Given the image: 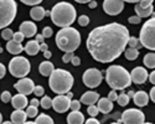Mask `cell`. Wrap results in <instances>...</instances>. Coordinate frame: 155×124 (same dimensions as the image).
<instances>
[{"instance_id": "6da1fadb", "label": "cell", "mask_w": 155, "mask_h": 124, "mask_svg": "<svg viewBox=\"0 0 155 124\" xmlns=\"http://www.w3.org/2000/svg\"><path fill=\"white\" fill-rule=\"evenodd\" d=\"M129 36V30L124 25L110 22L89 32L86 46L96 61L108 64L123 54Z\"/></svg>"}, {"instance_id": "7a4b0ae2", "label": "cell", "mask_w": 155, "mask_h": 124, "mask_svg": "<svg viewBox=\"0 0 155 124\" xmlns=\"http://www.w3.org/2000/svg\"><path fill=\"white\" fill-rule=\"evenodd\" d=\"M50 16L56 26L67 28L74 22L77 18V11L72 4L67 2H61L52 8V10L50 11Z\"/></svg>"}, {"instance_id": "3957f363", "label": "cell", "mask_w": 155, "mask_h": 124, "mask_svg": "<svg viewBox=\"0 0 155 124\" xmlns=\"http://www.w3.org/2000/svg\"><path fill=\"white\" fill-rule=\"evenodd\" d=\"M48 84L52 92L57 94H66L73 87V76L66 70L54 68V71L50 73Z\"/></svg>"}, {"instance_id": "277c9868", "label": "cell", "mask_w": 155, "mask_h": 124, "mask_svg": "<svg viewBox=\"0 0 155 124\" xmlns=\"http://www.w3.org/2000/svg\"><path fill=\"white\" fill-rule=\"evenodd\" d=\"M56 45L61 51L74 52L81 45V34L73 28H62L56 34Z\"/></svg>"}, {"instance_id": "5b68a950", "label": "cell", "mask_w": 155, "mask_h": 124, "mask_svg": "<svg viewBox=\"0 0 155 124\" xmlns=\"http://www.w3.org/2000/svg\"><path fill=\"white\" fill-rule=\"evenodd\" d=\"M106 81L112 90H125L132 84L130 73L119 65H112L106 71Z\"/></svg>"}, {"instance_id": "8992f818", "label": "cell", "mask_w": 155, "mask_h": 124, "mask_svg": "<svg viewBox=\"0 0 155 124\" xmlns=\"http://www.w3.org/2000/svg\"><path fill=\"white\" fill-rule=\"evenodd\" d=\"M18 12L15 0H0V29L8 28L14 21Z\"/></svg>"}, {"instance_id": "52a82bcc", "label": "cell", "mask_w": 155, "mask_h": 124, "mask_svg": "<svg viewBox=\"0 0 155 124\" xmlns=\"http://www.w3.org/2000/svg\"><path fill=\"white\" fill-rule=\"evenodd\" d=\"M139 41L141 44V46L151 50H155V18L153 14V18H150L140 30V35H139Z\"/></svg>"}, {"instance_id": "ba28073f", "label": "cell", "mask_w": 155, "mask_h": 124, "mask_svg": "<svg viewBox=\"0 0 155 124\" xmlns=\"http://www.w3.org/2000/svg\"><path fill=\"white\" fill-rule=\"evenodd\" d=\"M30 70H31V66H30V62L26 57L18 56V57H14L9 62V71L12 76L16 78L26 77Z\"/></svg>"}, {"instance_id": "9c48e42d", "label": "cell", "mask_w": 155, "mask_h": 124, "mask_svg": "<svg viewBox=\"0 0 155 124\" xmlns=\"http://www.w3.org/2000/svg\"><path fill=\"white\" fill-rule=\"evenodd\" d=\"M119 122L125 124H141L145 122V116L140 109L129 108L123 112V114H120Z\"/></svg>"}, {"instance_id": "30bf717a", "label": "cell", "mask_w": 155, "mask_h": 124, "mask_svg": "<svg viewBox=\"0 0 155 124\" xmlns=\"http://www.w3.org/2000/svg\"><path fill=\"white\" fill-rule=\"evenodd\" d=\"M103 76H102V72L97 68H88L82 76V81L84 83L86 87L88 88H96L102 83Z\"/></svg>"}, {"instance_id": "8fae6325", "label": "cell", "mask_w": 155, "mask_h": 124, "mask_svg": "<svg viewBox=\"0 0 155 124\" xmlns=\"http://www.w3.org/2000/svg\"><path fill=\"white\" fill-rule=\"evenodd\" d=\"M124 9V2L123 0H104L103 2V10L108 15H119Z\"/></svg>"}, {"instance_id": "7c38bea8", "label": "cell", "mask_w": 155, "mask_h": 124, "mask_svg": "<svg viewBox=\"0 0 155 124\" xmlns=\"http://www.w3.org/2000/svg\"><path fill=\"white\" fill-rule=\"evenodd\" d=\"M70 102L71 99L67 98V96L58 94L52 99V106L51 107H54V109L57 113H64V112H67L70 109Z\"/></svg>"}, {"instance_id": "4fadbf2b", "label": "cell", "mask_w": 155, "mask_h": 124, "mask_svg": "<svg viewBox=\"0 0 155 124\" xmlns=\"http://www.w3.org/2000/svg\"><path fill=\"white\" fill-rule=\"evenodd\" d=\"M14 87H15V90H16L19 93H22V94H25V96H29V94L32 93L35 84H34V81H32V80L26 78V77H22V78H20V80L14 84Z\"/></svg>"}, {"instance_id": "5bb4252c", "label": "cell", "mask_w": 155, "mask_h": 124, "mask_svg": "<svg viewBox=\"0 0 155 124\" xmlns=\"http://www.w3.org/2000/svg\"><path fill=\"white\" fill-rule=\"evenodd\" d=\"M130 78H132V82H134L137 84H143L148 80V72L144 67L138 66V67L133 68V71L130 73Z\"/></svg>"}, {"instance_id": "9a60e30c", "label": "cell", "mask_w": 155, "mask_h": 124, "mask_svg": "<svg viewBox=\"0 0 155 124\" xmlns=\"http://www.w3.org/2000/svg\"><path fill=\"white\" fill-rule=\"evenodd\" d=\"M20 32L25 36V37H32L34 35H36L37 32V26L32 22V21H24L20 28H19Z\"/></svg>"}, {"instance_id": "2e32d148", "label": "cell", "mask_w": 155, "mask_h": 124, "mask_svg": "<svg viewBox=\"0 0 155 124\" xmlns=\"http://www.w3.org/2000/svg\"><path fill=\"white\" fill-rule=\"evenodd\" d=\"M10 102H11L12 107H14L15 109H24V108H26V107H28V103H29L26 96L22 94V93L15 94L14 97L11 96Z\"/></svg>"}, {"instance_id": "e0dca14e", "label": "cell", "mask_w": 155, "mask_h": 124, "mask_svg": "<svg viewBox=\"0 0 155 124\" xmlns=\"http://www.w3.org/2000/svg\"><path fill=\"white\" fill-rule=\"evenodd\" d=\"M97 102H98L97 108H98V110L101 112V113L108 114V113H110V112H112V109H113V102L109 101L108 98H99Z\"/></svg>"}, {"instance_id": "ac0fdd59", "label": "cell", "mask_w": 155, "mask_h": 124, "mask_svg": "<svg viewBox=\"0 0 155 124\" xmlns=\"http://www.w3.org/2000/svg\"><path fill=\"white\" fill-rule=\"evenodd\" d=\"M98 99H99V94H98L97 92L88 91V92H86V93L82 94V97H81V99H80V102L83 103V104L89 106V104H94V103H97Z\"/></svg>"}, {"instance_id": "d6986e66", "label": "cell", "mask_w": 155, "mask_h": 124, "mask_svg": "<svg viewBox=\"0 0 155 124\" xmlns=\"http://www.w3.org/2000/svg\"><path fill=\"white\" fill-rule=\"evenodd\" d=\"M132 98L134 99V103H135V106H138V107H145V106L149 103V96H148L144 91L135 92Z\"/></svg>"}, {"instance_id": "ffe728a7", "label": "cell", "mask_w": 155, "mask_h": 124, "mask_svg": "<svg viewBox=\"0 0 155 124\" xmlns=\"http://www.w3.org/2000/svg\"><path fill=\"white\" fill-rule=\"evenodd\" d=\"M26 119H28L26 113H25L22 109H16V110H14L11 113L10 122L15 123V124H22V123H26Z\"/></svg>"}, {"instance_id": "44dd1931", "label": "cell", "mask_w": 155, "mask_h": 124, "mask_svg": "<svg viewBox=\"0 0 155 124\" xmlns=\"http://www.w3.org/2000/svg\"><path fill=\"white\" fill-rule=\"evenodd\" d=\"M134 10H135V14H137L139 18H148V16H150V15L154 14L153 4L149 5V6H144V8L140 6L139 4H137L135 8H134Z\"/></svg>"}, {"instance_id": "7402d4cb", "label": "cell", "mask_w": 155, "mask_h": 124, "mask_svg": "<svg viewBox=\"0 0 155 124\" xmlns=\"http://www.w3.org/2000/svg\"><path fill=\"white\" fill-rule=\"evenodd\" d=\"M6 50L11 55H19L24 51V46L21 45V42H16V41H14L11 39L6 44Z\"/></svg>"}, {"instance_id": "603a6c76", "label": "cell", "mask_w": 155, "mask_h": 124, "mask_svg": "<svg viewBox=\"0 0 155 124\" xmlns=\"http://www.w3.org/2000/svg\"><path fill=\"white\" fill-rule=\"evenodd\" d=\"M67 122L70 124H82L84 123V116L80 110H72L67 116Z\"/></svg>"}, {"instance_id": "cb8c5ba5", "label": "cell", "mask_w": 155, "mask_h": 124, "mask_svg": "<svg viewBox=\"0 0 155 124\" xmlns=\"http://www.w3.org/2000/svg\"><path fill=\"white\" fill-rule=\"evenodd\" d=\"M24 50L26 51V54L29 56H35V55H37L38 51H40V44H38L36 40H31L25 45Z\"/></svg>"}, {"instance_id": "d4e9b609", "label": "cell", "mask_w": 155, "mask_h": 124, "mask_svg": "<svg viewBox=\"0 0 155 124\" xmlns=\"http://www.w3.org/2000/svg\"><path fill=\"white\" fill-rule=\"evenodd\" d=\"M46 15V11L44 10V8L41 6H34L31 10H30V16L35 20V21H40L45 18Z\"/></svg>"}, {"instance_id": "484cf974", "label": "cell", "mask_w": 155, "mask_h": 124, "mask_svg": "<svg viewBox=\"0 0 155 124\" xmlns=\"http://www.w3.org/2000/svg\"><path fill=\"white\" fill-rule=\"evenodd\" d=\"M38 71L42 76H50V73L54 71V65L51 64L50 61H45V62H41L40 66H38Z\"/></svg>"}, {"instance_id": "4316f807", "label": "cell", "mask_w": 155, "mask_h": 124, "mask_svg": "<svg viewBox=\"0 0 155 124\" xmlns=\"http://www.w3.org/2000/svg\"><path fill=\"white\" fill-rule=\"evenodd\" d=\"M35 123L36 124H52L54 123V119L51 118L50 116L47 114H37L35 117Z\"/></svg>"}, {"instance_id": "83f0119b", "label": "cell", "mask_w": 155, "mask_h": 124, "mask_svg": "<svg viewBox=\"0 0 155 124\" xmlns=\"http://www.w3.org/2000/svg\"><path fill=\"white\" fill-rule=\"evenodd\" d=\"M124 51H125V52H124L125 58L129 60V61H134V60H137L138 56H139V50L133 48V47H129V48L124 50Z\"/></svg>"}, {"instance_id": "f1b7e54d", "label": "cell", "mask_w": 155, "mask_h": 124, "mask_svg": "<svg viewBox=\"0 0 155 124\" xmlns=\"http://www.w3.org/2000/svg\"><path fill=\"white\" fill-rule=\"evenodd\" d=\"M144 65H145V67L154 70V67H155V55H154V51L145 55V57H144Z\"/></svg>"}, {"instance_id": "f546056e", "label": "cell", "mask_w": 155, "mask_h": 124, "mask_svg": "<svg viewBox=\"0 0 155 124\" xmlns=\"http://www.w3.org/2000/svg\"><path fill=\"white\" fill-rule=\"evenodd\" d=\"M115 101L118 102V104L120 107H125V106H128L129 101H130V97H129L127 93H120L119 96H117V99H115Z\"/></svg>"}, {"instance_id": "4dcf8cb0", "label": "cell", "mask_w": 155, "mask_h": 124, "mask_svg": "<svg viewBox=\"0 0 155 124\" xmlns=\"http://www.w3.org/2000/svg\"><path fill=\"white\" fill-rule=\"evenodd\" d=\"M127 45H128L129 47H133V48H137V50H139V48L143 47V46H141V44H140V41H139V39H138V37H134V36H133V37L129 36Z\"/></svg>"}, {"instance_id": "1f68e13d", "label": "cell", "mask_w": 155, "mask_h": 124, "mask_svg": "<svg viewBox=\"0 0 155 124\" xmlns=\"http://www.w3.org/2000/svg\"><path fill=\"white\" fill-rule=\"evenodd\" d=\"M40 106H41L44 109H50L51 106H52V99H51L50 97H47V96H44L42 99L40 101Z\"/></svg>"}, {"instance_id": "d6a6232c", "label": "cell", "mask_w": 155, "mask_h": 124, "mask_svg": "<svg viewBox=\"0 0 155 124\" xmlns=\"http://www.w3.org/2000/svg\"><path fill=\"white\" fill-rule=\"evenodd\" d=\"M26 116H28V118H35L37 114H38V110H37V107H35V106H30V107H28L26 108Z\"/></svg>"}, {"instance_id": "836d02e7", "label": "cell", "mask_w": 155, "mask_h": 124, "mask_svg": "<svg viewBox=\"0 0 155 124\" xmlns=\"http://www.w3.org/2000/svg\"><path fill=\"white\" fill-rule=\"evenodd\" d=\"M87 113L91 116V117H97L98 113H99V110H98L97 106H94V104H89L88 108H87Z\"/></svg>"}, {"instance_id": "e575fe53", "label": "cell", "mask_w": 155, "mask_h": 124, "mask_svg": "<svg viewBox=\"0 0 155 124\" xmlns=\"http://www.w3.org/2000/svg\"><path fill=\"white\" fill-rule=\"evenodd\" d=\"M12 35H14V32L11 31V29H4L2 31V37H3L4 40H6V41H9V40L12 39Z\"/></svg>"}, {"instance_id": "d590c367", "label": "cell", "mask_w": 155, "mask_h": 124, "mask_svg": "<svg viewBox=\"0 0 155 124\" xmlns=\"http://www.w3.org/2000/svg\"><path fill=\"white\" fill-rule=\"evenodd\" d=\"M32 92L35 93L36 97H42V96L45 94V90H44V87H42V86H35Z\"/></svg>"}, {"instance_id": "8d00e7d4", "label": "cell", "mask_w": 155, "mask_h": 124, "mask_svg": "<svg viewBox=\"0 0 155 124\" xmlns=\"http://www.w3.org/2000/svg\"><path fill=\"white\" fill-rule=\"evenodd\" d=\"M81 108V102L80 101H76V99H71L70 102V109L72 110H80Z\"/></svg>"}, {"instance_id": "74e56055", "label": "cell", "mask_w": 155, "mask_h": 124, "mask_svg": "<svg viewBox=\"0 0 155 124\" xmlns=\"http://www.w3.org/2000/svg\"><path fill=\"white\" fill-rule=\"evenodd\" d=\"M0 99H2V102H4V103L10 102V99H11V93H10L9 91L3 92V93H2V96H0Z\"/></svg>"}, {"instance_id": "f35d334b", "label": "cell", "mask_w": 155, "mask_h": 124, "mask_svg": "<svg viewBox=\"0 0 155 124\" xmlns=\"http://www.w3.org/2000/svg\"><path fill=\"white\" fill-rule=\"evenodd\" d=\"M78 24L81 25V26H87V25L89 24V18L87 16V15H81L80 18H78Z\"/></svg>"}, {"instance_id": "ab89813d", "label": "cell", "mask_w": 155, "mask_h": 124, "mask_svg": "<svg viewBox=\"0 0 155 124\" xmlns=\"http://www.w3.org/2000/svg\"><path fill=\"white\" fill-rule=\"evenodd\" d=\"M52 34H54V31H52V29H51V28H48V26L44 28V30H42V36L45 37V39H48V37H51V36H52Z\"/></svg>"}, {"instance_id": "60d3db41", "label": "cell", "mask_w": 155, "mask_h": 124, "mask_svg": "<svg viewBox=\"0 0 155 124\" xmlns=\"http://www.w3.org/2000/svg\"><path fill=\"white\" fill-rule=\"evenodd\" d=\"M24 39H25V36H24L20 31H19V32H15L14 35H12V40L16 41V42H22Z\"/></svg>"}, {"instance_id": "b9f144b4", "label": "cell", "mask_w": 155, "mask_h": 124, "mask_svg": "<svg viewBox=\"0 0 155 124\" xmlns=\"http://www.w3.org/2000/svg\"><path fill=\"white\" fill-rule=\"evenodd\" d=\"M21 3H24L25 5H31V6H34V5H37V4H40L42 0H20Z\"/></svg>"}, {"instance_id": "7bdbcfd3", "label": "cell", "mask_w": 155, "mask_h": 124, "mask_svg": "<svg viewBox=\"0 0 155 124\" xmlns=\"http://www.w3.org/2000/svg\"><path fill=\"white\" fill-rule=\"evenodd\" d=\"M74 55H73V52H66L63 55V57H62V61H63V64H68V62L71 61V58L73 57Z\"/></svg>"}, {"instance_id": "ee69618b", "label": "cell", "mask_w": 155, "mask_h": 124, "mask_svg": "<svg viewBox=\"0 0 155 124\" xmlns=\"http://www.w3.org/2000/svg\"><path fill=\"white\" fill-rule=\"evenodd\" d=\"M128 21H129V24H134V25H137V24H140L141 18H139L138 15H135V16H130V18L128 19Z\"/></svg>"}, {"instance_id": "f6af8a7d", "label": "cell", "mask_w": 155, "mask_h": 124, "mask_svg": "<svg viewBox=\"0 0 155 124\" xmlns=\"http://www.w3.org/2000/svg\"><path fill=\"white\" fill-rule=\"evenodd\" d=\"M117 92H115V90H112L110 92H109V94H108V99H109V101H112V102H114L115 101V99H117Z\"/></svg>"}, {"instance_id": "bcb514c9", "label": "cell", "mask_w": 155, "mask_h": 124, "mask_svg": "<svg viewBox=\"0 0 155 124\" xmlns=\"http://www.w3.org/2000/svg\"><path fill=\"white\" fill-rule=\"evenodd\" d=\"M70 62H71L73 66H80V65H81V58H80V57H77V56H73V57L71 58Z\"/></svg>"}, {"instance_id": "7dc6e473", "label": "cell", "mask_w": 155, "mask_h": 124, "mask_svg": "<svg viewBox=\"0 0 155 124\" xmlns=\"http://www.w3.org/2000/svg\"><path fill=\"white\" fill-rule=\"evenodd\" d=\"M5 73H6V67L3 64H0V78H4Z\"/></svg>"}, {"instance_id": "c3c4849f", "label": "cell", "mask_w": 155, "mask_h": 124, "mask_svg": "<svg viewBox=\"0 0 155 124\" xmlns=\"http://www.w3.org/2000/svg\"><path fill=\"white\" fill-rule=\"evenodd\" d=\"M148 77H149V81H150V83L154 86V83H155V72H154V70H153V72H151L150 74H148Z\"/></svg>"}, {"instance_id": "681fc988", "label": "cell", "mask_w": 155, "mask_h": 124, "mask_svg": "<svg viewBox=\"0 0 155 124\" xmlns=\"http://www.w3.org/2000/svg\"><path fill=\"white\" fill-rule=\"evenodd\" d=\"M149 99H151L153 102H155V87L150 90V93H149Z\"/></svg>"}, {"instance_id": "f907efd6", "label": "cell", "mask_w": 155, "mask_h": 124, "mask_svg": "<svg viewBox=\"0 0 155 124\" xmlns=\"http://www.w3.org/2000/svg\"><path fill=\"white\" fill-rule=\"evenodd\" d=\"M44 39H45V37L42 36V34H40V35H36V41L38 42V44H41V42H44Z\"/></svg>"}, {"instance_id": "816d5d0a", "label": "cell", "mask_w": 155, "mask_h": 124, "mask_svg": "<svg viewBox=\"0 0 155 124\" xmlns=\"http://www.w3.org/2000/svg\"><path fill=\"white\" fill-rule=\"evenodd\" d=\"M30 104H31V106H35V107H38V106H40V101H37L36 98H32L31 102H30Z\"/></svg>"}, {"instance_id": "f5cc1de1", "label": "cell", "mask_w": 155, "mask_h": 124, "mask_svg": "<svg viewBox=\"0 0 155 124\" xmlns=\"http://www.w3.org/2000/svg\"><path fill=\"white\" fill-rule=\"evenodd\" d=\"M86 123H88V124H92V123H94V124H98V123H99V120H97L94 117H92V118H89L88 120H86Z\"/></svg>"}, {"instance_id": "db71d44e", "label": "cell", "mask_w": 155, "mask_h": 124, "mask_svg": "<svg viewBox=\"0 0 155 124\" xmlns=\"http://www.w3.org/2000/svg\"><path fill=\"white\" fill-rule=\"evenodd\" d=\"M87 4H88V6L91 8V9H94L97 6V2H94V0H91V2L87 3Z\"/></svg>"}, {"instance_id": "11a10c76", "label": "cell", "mask_w": 155, "mask_h": 124, "mask_svg": "<svg viewBox=\"0 0 155 124\" xmlns=\"http://www.w3.org/2000/svg\"><path fill=\"white\" fill-rule=\"evenodd\" d=\"M47 47H48V46H47L45 42H41V44H40V51H42V52H44V51H46Z\"/></svg>"}, {"instance_id": "9f6ffc18", "label": "cell", "mask_w": 155, "mask_h": 124, "mask_svg": "<svg viewBox=\"0 0 155 124\" xmlns=\"http://www.w3.org/2000/svg\"><path fill=\"white\" fill-rule=\"evenodd\" d=\"M44 56H45L46 58H50V57H51V52L48 51V50H46V51H44Z\"/></svg>"}, {"instance_id": "6f0895ef", "label": "cell", "mask_w": 155, "mask_h": 124, "mask_svg": "<svg viewBox=\"0 0 155 124\" xmlns=\"http://www.w3.org/2000/svg\"><path fill=\"white\" fill-rule=\"evenodd\" d=\"M74 2L80 3V4H87V3H89V2H91V0H74Z\"/></svg>"}, {"instance_id": "680465c9", "label": "cell", "mask_w": 155, "mask_h": 124, "mask_svg": "<svg viewBox=\"0 0 155 124\" xmlns=\"http://www.w3.org/2000/svg\"><path fill=\"white\" fill-rule=\"evenodd\" d=\"M66 96H67V98H70V99H72V98H73V93H72L71 91H68V92L66 93Z\"/></svg>"}, {"instance_id": "91938a15", "label": "cell", "mask_w": 155, "mask_h": 124, "mask_svg": "<svg viewBox=\"0 0 155 124\" xmlns=\"http://www.w3.org/2000/svg\"><path fill=\"white\" fill-rule=\"evenodd\" d=\"M123 2H125V3H139L140 0H123Z\"/></svg>"}, {"instance_id": "94428289", "label": "cell", "mask_w": 155, "mask_h": 124, "mask_svg": "<svg viewBox=\"0 0 155 124\" xmlns=\"http://www.w3.org/2000/svg\"><path fill=\"white\" fill-rule=\"evenodd\" d=\"M127 94H128L129 97H133V94H134V92H133V91H130V92H129V93H127Z\"/></svg>"}, {"instance_id": "6125c7cd", "label": "cell", "mask_w": 155, "mask_h": 124, "mask_svg": "<svg viewBox=\"0 0 155 124\" xmlns=\"http://www.w3.org/2000/svg\"><path fill=\"white\" fill-rule=\"evenodd\" d=\"M0 123H3V116H2V113H0Z\"/></svg>"}, {"instance_id": "be15d7a7", "label": "cell", "mask_w": 155, "mask_h": 124, "mask_svg": "<svg viewBox=\"0 0 155 124\" xmlns=\"http://www.w3.org/2000/svg\"><path fill=\"white\" fill-rule=\"evenodd\" d=\"M0 54H3V48L2 47H0Z\"/></svg>"}]
</instances>
